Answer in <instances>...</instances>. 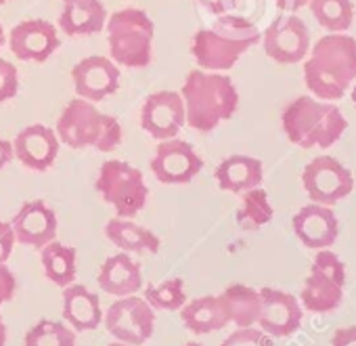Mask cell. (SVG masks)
<instances>
[{"instance_id": "cell-1", "label": "cell", "mask_w": 356, "mask_h": 346, "mask_svg": "<svg viewBox=\"0 0 356 346\" xmlns=\"http://www.w3.org/2000/svg\"><path fill=\"white\" fill-rule=\"evenodd\" d=\"M304 82L318 101H339L356 82V38L350 34H325L308 51Z\"/></svg>"}, {"instance_id": "cell-2", "label": "cell", "mask_w": 356, "mask_h": 346, "mask_svg": "<svg viewBox=\"0 0 356 346\" xmlns=\"http://www.w3.org/2000/svg\"><path fill=\"white\" fill-rule=\"evenodd\" d=\"M181 97L187 124L204 134L212 132L220 122L231 120L239 107V93L233 80L222 72H189Z\"/></svg>"}, {"instance_id": "cell-3", "label": "cell", "mask_w": 356, "mask_h": 346, "mask_svg": "<svg viewBox=\"0 0 356 346\" xmlns=\"http://www.w3.org/2000/svg\"><path fill=\"white\" fill-rule=\"evenodd\" d=\"M262 38L260 30L248 19L227 13L216 15L212 28L197 30L191 42V55L206 72L231 70Z\"/></svg>"}, {"instance_id": "cell-4", "label": "cell", "mask_w": 356, "mask_h": 346, "mask_svg": "<svg viewBox=\"0 0 356 346\" xmlns=\"http://www.w3.org/2000/svg\"><path fill=\"white\" fill-rule=\"evenodd\" d=\"M287 139L302 149H329L348 128V120L335 103L318 101L312 95L293 99L281 113Z\"/></svg>"}, {"instance_id": "cell-5", "label": "cell", "mask_w": 356, "mask_h": 346, "mask_svg": "<svg viewBox=\"0 0 356 346\" xmlns=\"http://www.w3.org/2000/svg\"><path fill=\"white\" fill-rule=\"evenodd\" d=\"M57 136L72 149L92 147L97 151H113L122 143V126L113 116L101 113L95 103L74 99L67 103L57 122Z\"/></svg>"}, {"instance_id": "cell-6", "label": "cell", "mask_w": 356, "mask_h": 346, "mask_svg": "<svg viewBox=\"0 0 356 346\" xmlns=\"http://www.w3.org/2000/svg\"><path fill=\"white\" fill-rule=\"evenodd\" d=\"M107 40L115 65L143 70L153 59L155 26L140 9H122L107 19Z\"/></svg>"}, {"instance_id": "cell-7", "label": "cell", "mask_w": 356, "mask_h": 346, "mask_svg": "<svg viewBox=\"0 0 356 346\" xmlns=\"http://www.w3.org/2000/svg\"><path fill=\"white\" fill-rule=\"evenodd\" d=\"M95 187L120 219L136 217L149 198L143 172L120 159H109L101 166Z\"/></svg>"}, {"instance_id": "cell-8", "label": "cell", "mask_w": 356, "mask_h": 346, "mask_svg": "<svg viewBox=\"0 0 356 346\" xmlns=\"http://www.w3.org/2000/svg\"><path fill=\"white\" fill-rule=\"evenodd\" d=\"M103 321L113 340L130 346H143L155 331L153 308L145 298H138L136 294L118 298L107 308Z\"/></svg>"}, {"instance_id": "cell-9", "label": "cell", "mask_w": 356, "mask_h": 346, "mask_svg": "<svg viewBox=\"0 0 356 346\" xmlns=\"http://www.w3.org/2000/svg\"><path fill=\"white\" fill-rule=\"evenodd\" d=\"M302 185L314 204L333 206L354 189L352 172L331 155H318L306 164L302 172Z\"/></svg>"}, {"instance_id": "cell-10", "label": "cell", "mask_w": 356, "mask_h": 346, "mask_svg": "<svg viewBox=\"0 0 356 346\" xmlns=\"http://www.w3.org/2000/svg\"><path fill=\"white\" fill-rule=\"evenodd\" d=\"M204 168V159L197 155L191 143L181 139L161 141L151 159V170L163 185H187Z\"/></svg>"}, {"instance_id": "cell-11", "label": "cell", "mask_w": 356, "mask_h": 346, "mask_svg": "<svg viewBox=\"0 0 356 346\" xmlns=\"http://www.w3.org/2000/svg\"><path fill=\"white\" fill-rule=\"evenodd\" d=\"M264 53L283 65L300 63L310 51V34L306 24L293 13L277 17L262 36Z\"/></svg>"}, {"instance_id": "cell-12", "label": "cell", "mask_w": 356, "mask_h": 346, "mask_svg": "<svg viewBox=\"0 0 356 346\" xmlns=\"http://www.w3.org/2000/svg\"><path fill=\"white\" fill-rule=\"evenodd\" d=\"M260 292V315L258 327L270 338H289L302 327L304 308L300 300L277 288H262Z\"/></svg>"}, {"instance_id": "cell-13", "label": "cell", "mask_w": 356, "mask_h": 346, "mask_svg": "<svg viewBox=\"0 0 356 346\" xmlns=\"http://www.w3.org/2000/svg\"><path fill=\"white\" fill-rule=\"evenodd\" d=\"M185 124L187 116L181 93L159 91L147 97L140 111V126L149 136L157 141L174 139Z\"/></svg>"}, {"instance_id": "cell-14", "label": "cell", "mask_w": 356, "mask_h": 346, "mask_svg": "<svg viewBox=\"0 0 356 346\" xmlns=\"http://www.w3.org/2000/svg\"><path fill=\"white\" fill-rule=\"evenodd\" d=\"M76 95L90 103L103 101L120 88V68L101 55L78 61L72 70Z\"/></svg>"}, {"instance_id": "cell-15", "label": "cell", "mask_w": 356, "mask_h": 346, "mask_svg": "<svg viewBox=\"0 0 356 346\" xmlns=\"http://www.w3.org/2000/svg\"><path fill=\"white\" fill-rule=\"evenodd\" d=\"M11 51L22 61H47L59 49V34L53 24L44 19H28L11 30Z\"/></svg>"}, {"instance_id": "cell-16", "label": "cell", "mask_w": 356, "mask_h": 346, "mask_svg": "<svg viewBox=\"0 0 356 346\" xmlns=\"http://www.w3.org/2000/svg\"><path fill=\"white\" fill-rule=\"evenodd\" d=\"M296 237L310 250H325L331 248L339 235V223L331 206L323 204H308L298 210L291 221Z\"/></svg>"}, {"instance_id": "cell-17", "label": "cell", "mask_w": 356, "mask_h": 346, "mask_svg": "<svg viewBox=\"0 0 356 346\" xmlns=\"http://www.w3.org/2000/svg\"><path fill=\"white\" fill-rule=\"evenodd\" d=\"M15 242L30 248H44L57 237V214L42 200L26 202L11 221Z\"/></svg>"}, {"instance_id": "cell-18", "label": "cell", "mask_w": 356, "mask_h": 346, "mask_svg": "<svg viewBox=\"0 0 356 346\" xmlns=\"http://www.w3.org/2000/svg\"><path fill=\"white\" fill-rule=\"evenodd\" d=\"M13 153L26 168L44 172L59 155V136L44 124H32L15 136Z\"/></svg>"}, {"instance_id": "cell-19", "label": "cell", "mask_w": 356, "mask_h": 346, "mask_svg": "<svg viewBox=\"0 0 356 346\" xmlns=\"http://www.w3.org/2000/svg\"><path fill=\"white\" fill-rule=\"evenodd\" d=\"M97 283L105 294L115 296V298L138 294V290L143 288L140 265L134 262L128 256V252L113 254L101 265L99 275H97Z\"/></svg>"}, {"instance_id": "cell-20", "label": "cell", "mask_w": 356, "mask_h": 346, "mask_svg": "<svg viewBox=\"0 0 356 346\" xmlns=\"http://www.w3.org/2000/svg\"><path fill=\"white\" fill-rule=\"evenodd\" d=\"M63 319L74 331H95L103 323L99 296L80 283L63 288Z\"/></svg>"}, {"instance_id": "cell-21", "label": "cell", "mask_w": 356, "mask_h": 346, "mask_svg": "<svg viewBox=\"0 0 356 346\" xmlns=\"http://www.w3.org/2000/svg\"><path fill=\"white\" fill-rule=\"evenodd\" d=\"M214 177H216V183L222 191L245 194V191L262 185L264 166L258 157L231 155L218 164Z\"/></svg>"}, {"instance_id": "cell-22", "label": "cell", "mask_w": 356, "mask_h": 346, "mask_svg": "<svg viewBox=\"0 0 356 346\" xmlns=\"http://www.w3.org/2000/svg\"><path fill=\"white\" fill-rule=\"evenodd\" d=\"M181 321L189 331L202 336L225 329L231 323V315L222 296H202L181 308Z\"/></svg>"}, {"instance_id": "cell-23", "label": "cell", "mask_w": 356, "mask_h": 346, "mask_svg": "<svg viewBox=\"0 0 356 346\" xmlns=\"http://www.w3.org/2000/svg\"><path fill=\"white\" fill-rule=\"evenodd\" d=\"M107 24V11L101 0H65L59 15V28L70 36L99 34Z\"/></svg>"}, {"instance_id": "cell-24", "label": "cell", "mask_w": 356, "mask_h": 346, "mask_svg": "<svg viewBox=\"0 0 356 346\" xmlns=\"http://www.w3.org/2000/svg\"><path fill=\"white\" fill-rule=\"evenodd\" d=\"M105 235L122 252L157 254L161 248V242L153 231H149V229H145V227H140L128 219H120V217L111 219L105 225Z\"/></svg>"}, {"instance_id": "cell-25", "label": "cell", "mask_w": 356, "mask_h": 346, "mask_svg": "<svg viewBox=\"0 0 356 346\" xmlns=\"http://www.w3.org/2000/svg\"><path fill=\"white\" fill-rule=\"evenodd\" d=\"M298 300H300L304 310L331 313L343 300V285H339L331 277L310 269L308 277L304 279V285H302V292H300Z\"/></svg>"}, {"instance_id": "cell-26", "label": "cell", "mask_w": 356, "mask_h": 346, "mask_svg": "<svg viewBox=\"0 0 356 346\" xmlns=\"http://www.w3.org/2000/svg\"><path fill=\"white\" fill-rule=\"evenodd\" d=\"M40 260L44 275L51 283L59 288H67L76 281L78 275V256L72 246H65L57 239L49 242L40 248Z\"/></svg>"}, {"instance_id": "cell-27", "label": "cell", "mask_w": 356, "mask_h": 346, "mask_svg": "<svg viewBox=\"0 0 356 346\" xmlns=\"http://www.w3.org/2000/svg\"><path fill=\"white\" fill-rule=\"evenodd\" d=\"M222 300L229 308L231 323L237 327H252L258 323L260 315V292L245 283H231L222 294Z\"/></svg>"}, {"instance_id": "cell-28", "label": "cell", "mask_w": 356, "mask_h": 346, "mask_svg": "<svg viewBox=\"0 0 356 346\" xmlns=\"http://www.w3.org/2000/svg\"><path fill=\"white\" fill-rule=\"evenodd\" d=\"M308 7L316 24L331 34L348 32L354 22L352 0H308Z\"/></svg>"}, {"instance_id": "cell-29", "label": "cell", "mask_w": 356, "mask_h": 346, "mask_svg": "<svg viewBox=\"0 0 356 346\" xmlns=\"http://www.w3.org/2000/svg\"><path fill=\"white\" fill-rule=\"evenodd\" d=\"M273 217H275V210L268 200V194L262 187H254L243 194L235 221L243 231H258L260 227L268 225Z\"/></svg>"}, {"instance_id": "cell-30", "label": "cell", "mask_w": 356, "mask_h": 346, "mask_svg": "<svg viewBox=\"0 0 356 346\" xmlns=\"http://www.w3.org/2000/svg\"><path fill=\"white\" fill-rule=\"evenodd\" d=\"M24 346H76V331L55 319H40L24 338Z\"/></svg>"}, {"instance_id": "cell-31", "label": "cell", "mask_w": 356, "mask_h": 346, "mask_svg": "<svg viewBox=\"0 0 356 346\" xmlns=\"http://www.w3.org/2000/svg\"><path fill=\"white\" fill-rule=\"evenodd\" d=\"M143 298L153 310H181L187 304V290L181 277L165 279L157 285H147Z\"/></svg>"}, {"instance_id": "cell-32", "label": "cell", "mask_w": 356, "mask_h": 346, "mask_svg": "<svg viewBox=\"0 0 356 346\" xmlns=\"http://www.w3.org/2000/svg\"><path fill=\"white\" fill-rule=\"evenodd\" d=\"M312 271H318L327 277H331L333 281H337L339 285H346V265L341 262V258L331 252L329 248L325 250H316V256L312 260Z\"/></svg>"}, {"instance_id": "cell-33", "label": "cell", "mask_w": 356, "mask_h": 346, "mask_svg": "<svg viewBox=\"0 0 356 346\" xmlns=\"http://www.w3.org/2000/svg\"><path fill=\"white\" fill-rule=\"evenodd\" d=\"M220 346H275L273 338L264 333L260 327H237L233 333H229Z\"/></svg>"}, {"instance_id": "cell-34", "label": "cell", "mask_w": 356, "mask_h": 346, "mask_svg": "<svg viewBox=\"0 0 356 346\" xmlns=\"http://www.w3.org/2000/svg\"><path fill=\"white\" fill-rule=\"evenodd\" d=\"M17 93H19V72H17V68L7 59H0V103L15 99Z\"/></svg>"}, {"instance_id": "cell-35", "label": "cell", "mask_w": 356, "mask_h": 346, "mask_svg": "<svg viewBox=\"0 0 356 346\" xmlns=\"http://www.w3.org/2000/svg\"><path fill=\"white\" fill-rule=\"evenodd\" d=\"M17 292V279L7 265H0V306L13 300Z\"/></svg>"}, {"instance_id": "cell-36", "label": "cell", "mask_w": 356, "mask_h": 346, "mask_svg": "<svg viewBox=\"0 0 356 346\" xmlns=\"http://www.w3.org/2000/svg\"><path fill=\"white\" fill-rule=\"evenodd\" d=\"M15 244L17 242H15V233H13L11 223H3V221H0V265H7V260L13 254Z\"/></svg>"}, {"instance_id": "cell-37", "label": "cell", "mask_w": 356, "mask_h": 346, "mask_svg": "<svg viewBox=\"0 0 356 346\" xmlns=\"http://www.w3.org/2000/svg\"><path fill=\"white\" fill-rule=\"evenodd\" d=\"M195 3L210 15H227L237 9L239 0H195Z\"/></svg>"}, {"instance_id": "cell-38", "label": "cell", "mask_w": 356, "mask_h": 346, "mask_svg": "<svg viewBox=\"0 0 356 346\" xmlns=\"http://www.w3.org/2000/svg\"><path fill=\"white\" fill-rule=\"evenodd\" d=\"M331 346H356V325L335 329L331 338Z\"/></svg>"}, {"instance_id": "cell-39", "label": "cell", "mask_w": 356, "mask_h": 346, "mask_svg": "<svg viewBox=\"0 0 356 346\" xmlns=\"http://www.w3.org/2000/svg\"><path fill=\"white\" fill-rule=\"evenodd\" d=\"M13 157H15V153H13V143H11V141H5V139H0V170H3Z\"/></svg>"}, {"instance_id": "cell-40", "label": "cell", "mask_w": 356, "mask_h": 346, "mask_svg": "<svg viewBox=\"0 0 356 346\" xmlns=\"http://www.w3.org/2000/svg\"><path fill=\"white\" fill-rule=\"evenodd\" d=\"M277 5H279V9L293 13L298 9H302L304 5H308V0H277Z\"/></svg>"}, {"instance_id": "cell-41", "label": "cell", "mask_w": 356, "mask_h": 346, "mask_svg": "<svg viewBox=\"0 0 356 346\" xmlns=\"http://www.w3.org/2000/svg\"><path fill=\"white\" fill-rule=\"evenodd\" d=\"M7 338H9V331H7V323L0 317V346H7Z\"/></svg>"}, {"instance_id": "cell-42", "label": "cell", "mask_w": 356, "mask_h": 346, "mask_svg": "<svg viewBox=\"0 0 356 346\" xmlns=\"http://www.w3.org/2000/svg\"><path fill=\"white\" fill-rule=\"evenodd\" d=\"M3 45H5V32H3V28H0V49H3Z\"/></svg>"}, {"instance_id": "cell-43", "label": "cell", "mask_w": 356, "mask_h": 346, "mask_svg": "<svg viewBox=\"0 0 356 346\" xmlns=\"http://www.w3.org/2000/svg\"><path fill=\"white\" fill-rule=\"evenodd\" d=\"M352 103H354V107H356V84H354V88H352Z\"/></svg>"}, {"instance_id": "cell-44", "label": "cell", "mask_w": 356, "mask_h": 346, "mask_svg": "<svg viewBox=\"0 0 356 346\" xmlns=\"http://www.w3.org/2000/svg\"><path fill=\"white\" fill-rule=\"evenodd\" d=\"M107 346H130V344H124V342H118V340H115V342H111V344H107Z\"/></svg>"}, {"instance_id": "cell-45", "label": "cell", "mask_w": 356, "mask_h": 346, "mask_svg": "<svg viewBox=\"0 0 356 346\" xmlns=\"http://www.w3.org/2000/svg\"><path fill=\"white\" fill-rule=\"evenodd\" d=\"M183 346H204V344H200V342H187V344H183Z\"/></svg>"}, {"instance_id": "cell-46", "label": "cell", "mask_w": 356, "mask_h": 346, "mask_svg": "<svg viewBox=\"0 0 356 346\" xmlns=\"http://www.w3.org/2000/svg\"><path fill=\"white\" fill-rule=\"evenodd\" d=\"M5 3H9V0H0V5H5Z\"/></svg>"}, {"instance_id": "cell-47", "label": "cell", "mask_w": 356, "mask_h": 346, "mask_svg": "<svg viewBox=\"0 0 356 346\" xmlns=\"http://www.w3.org/2000/svg\"><path fill=\"white\" fill-rule=\"evenodd\" d=\"M63 3H65V0H63Z\"/></svg>"}]
</instances>
